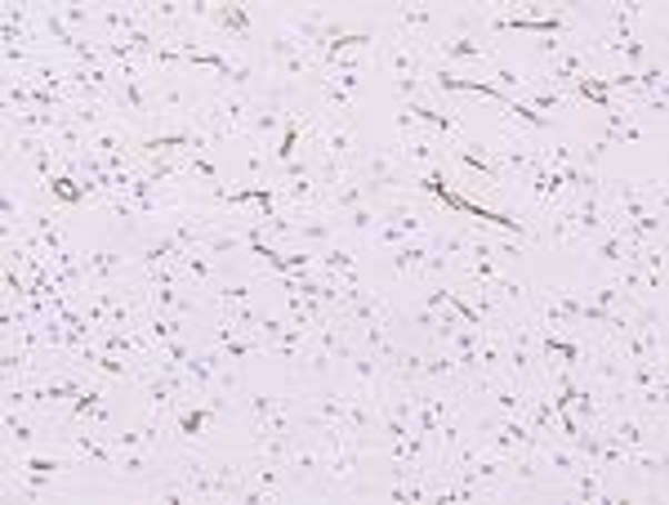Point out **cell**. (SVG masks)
I'll return each mask as SVG.
<instances>
[{
	"label": "cell",
	"instance_id": "5",
	"mask_svg": "<svg viewBox=\"0 0 669 505\" xmlns=\"http://www.w3.org/2000/svg\"><path fill=\"white\" fill-rule=\"evenodd\" d=\"M130 274H134V265L121 256V250H112V246L86 250V283H90V291H112V287H121Z\"/></svg>",
	"mask_w": 669,
	"mask_h": 505
},
{
	"label": "cell",
	"instance_id": "1",
	"mask_svg": "<svg viewBox=\"0 0 669 505\" xmlns=\"http://www.w3.org/2000/svg\"><path fill=\"white\" fill-rule=\"evenodd\" d=\"M353 179L362 184V192H367L371 206H380V201H389V197H398V192L411 188V170L402 166L398 143H376L371 152H362Z\"/></svg>",
	"mask_w": 669,
	"mask_h": 505
},
{
	"label": "cell",
	"instance_id": "2",
	"mask_svg": "<svg viewBox=\"0 0 669 505\" xmlns=\"http://www.w3.org/2000/svg\"><path fill=\"white\" fill-rule=\"evenodd\" d=\"M277 23H281L299 46H308L312 59H317L321 46H330L334 37L349 32V19H345V14H330V10H286Z\"/></svg>",
	"mask_w": 669,
	"mask_h": 505
},
{
	"label": "cell",
	"instance_id": "7",
	"mask_svg": "<svg viewBox=\"0 0 669 505\" xmlns=\"http://www.w3.org/2000/svg\"><path fill=\"white\" fill-rule=\"evenodd\" d=\"M376 59L385 63L389 81H411V77H425V55H420L416 46H407L402 37H393L389 28H385V41L376 46Z\"/></svg>",
	"mask_w": 669,
	"mask_h": 505
},
{
	"label": "cell",
	"instance_id": "16",
	"mask_svg": "<svg viewBox=\"0 0 669 505\" xmlns=\"http://www.w3.org/2000/svg\"><path fill=\"white\" fill-rule=\"evenodd\" d=\"M281 403H286L281 394H250V398H246V429H250V434H254V429H263Z\"/></svg>",
	"mask_w": 669,
	"mask_h": 505
},
{
	"label": "cell",
	"instance_id": "3",
	"mask_svg": "<svg viewBox=\"0 0 669 505\" xmlns=\"http://www.w3.org/2000/svg\"><path fill=\"white\" fill-rule=\"evenodd\" d=\"M281 474H286V492L299 496V492H321V447L308 429L294 434L286 461H281Z\"/></svg>",
	"mask_w": 669,
	"mask_h": 505
},
{
	"label": "cell",
	"instance_id": "6",
	"mask_svg": "<svg viewBox=\"0 0 669 505\" xmlns=\"http://www.w3.org/2000/svg\"><path fill=\"white\" fill-rule=\"evenodd\" d=\"M389 314H393V300H389V291H376V287H367L358 300L334 309V318H340L349 331H367L376 323H389Z\"/></svg>",
	"mask_w": 669,
	"mask_h": 505
},
{
	"label": "cell",
	"instance_id": "9",
	"mask_svg": "<svg viewBox=\"0 0 669 505\" xmlns=\"http://www.w3.org/2000/svg\"><path fill=\"white\" fill-rule=\"evenodd\" d=\"M540 246H553V250H580L585 246V232H580V219H576V197H567L549 215V228L540 232Z\"/></svg>",
	"mask_w": 669,
	"mask_h": 505
},
{
	"label": "cell",
	"instance_id": "12",
	"mask_svg": "<svg viewBox=\"0 0 669 505\" xmlns=\"http://www.w3.org/2000/svg\"><path fill=\"white\" fill-rule=\"evenodd\" d=\"M103 215H108V228H112V237H134L139 228H143V215H139V206H134V197L130 192H117V197H99L94 201Z\"/></svg>",
	"mask_w": 669,
	"mask_h": 505
},
{
	"label": "cell",
	"instance_id": "4",
	"mask_svg": "<svg viewBox=\"0 0 669 505\" xmlns=\"http://www.w3.org/2000/svg\"><path fill=\"white\" fill-rule=\"evenodd\" d=\"M389 32L402 37L407 46H416V50L425 55V50L438 41L442 19H438L433 10H425V6H393V10H389Z\"/></svg>",
	"mask_w": 669,
	"mask_h": 505
},
{
	"label": "cell",
	"instance_id": "11",
	"mask_svg": "<svg viewBox=\"0 0 669 505\" xmlns=\"http://www.w3.org/2000/svg\"><path fill=\"white\" fill-rule=\"evenodd\" d=\"M41 420L37 412H19V407H6V456H19V452H32L37 438H41Z\"/></svg>",
	"mask_w": 669,
	"mask_h": 505
},
{
	"label": "cell",
	"instance_id": "14",
	"mask_svg": "<svg viewBox=\"0 0 669 505\" xmlns=\"http://www.w3.org/2000/svg\"><path fill=\"white\" fill-rule=\"evenodd\" d=\"M174 265H179V274H183V283H192V287H214L223 274H219V260H210L201 246H192V250H179L174 256Z\"/></svg>",
	"mask_w": 669,
	"mask_h": 505
},
{
	"label": "cell",
	"instance_id": "8",
	"mask_svg": "<svg viewBox=\"0 0 669 505\" xmlns=\"http://www.w3.org/2000/svg\"><path fill=\"white\" fill-rule=\"evenodd\" d=\"M433 50L442 55V63H496L500 46L487 37H442L433 41Z\"/></svg>",
	"mask_w": 669,
	"mask_h": 505
},
{
	"label": "cell",
	"instance_id": "15",
	"mask_svg": "<svg viewBox=\"0 0 669 505\" xmlns=\"http://www.w3.org/2000/svg\"><path fill=\"white\" fill-rule=\"evenodd\" d=\"M134 143H139V135L126 126V121H108L103 130H94L90 135V152H134Z\"/></svg>",
	"mask_w": 669,
	"mask_h": 505
},
{
	"label": "cell",
	"instance_id": "13",
	"mask_svg": "<svg viewBox=\"0 0 669 505\" xmlns=\"http://www.w3.org/2000/svg\"><path fill=\"white\" fill-rule=\"evenodd\" d=\"M487 398H491V412H500V416H522L531 389H527L522 380H513L509 372H500V376L487 380Z\"/></svg>",
	"mask_w": 669,
	"mask_h": 505
},
{
	"label": "cell",
	"instance_id": "10",
	"mask_svg": "<svg viewBox=\"0 0 669 505\" xmlns=\"http://www.w3.org/2000/svg\"><path fill=\"white\" fill-rule=\"evenodd\" d=\"M429 237H411V241H402V246H389V274H393V283L402 287V283H420V269H425V260H429Z\"/></svg>",
	"mask_w": 669,
	"mask_h": 505
}]
</instances>
